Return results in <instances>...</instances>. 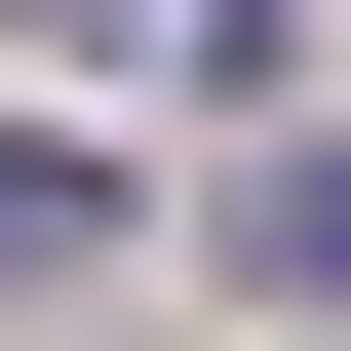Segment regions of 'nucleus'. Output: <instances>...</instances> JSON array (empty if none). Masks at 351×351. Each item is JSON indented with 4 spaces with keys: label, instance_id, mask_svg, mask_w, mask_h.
<instances>
[{
    "label": "nucleus",
    "instance_id": "nucleus-1",
    "mask_svg": "<svg viewBox=\"0 0 351 351\" xmlns=\"http://www.w3.org/2000/svg\"><path fill=\"white\" fill-rule=\"evenodd\" d=\"M195 274H234V313H351V156H234V195H195Z\"/></svg>",
    "mask_w": 351,
    "mask_h": 351
}]
</instances>
